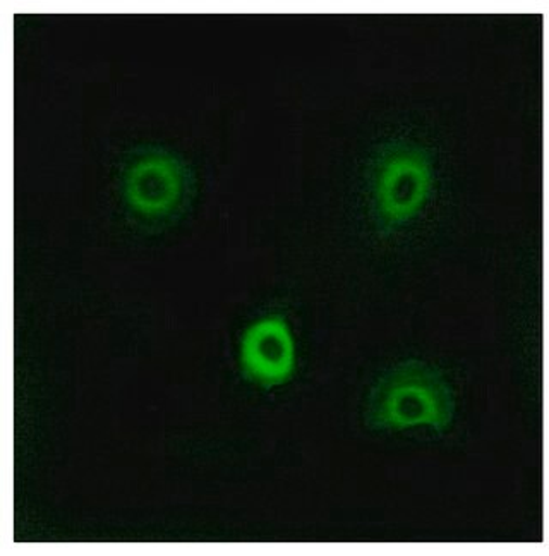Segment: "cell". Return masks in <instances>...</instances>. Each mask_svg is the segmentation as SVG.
<instances>
[{"instance_id":"obj_1","label":"cell","mask_w":549,"mask_h":556,"mask_svg":"<svg viewBox=\"0 0 549 556\" xmlns=\"http://www.w3.org/2000/svg\"><path fill=\"white\" fill-rule=\"evenodd\" d=\"M454 417L450 384L422 361H406L383 375L369 395L366 422L376 431L447 430Z\"/></svg>"},{"instance_id":"obj_2","label":"cell","mask_w":549,"mask_h":556,"mask_svg":"<svg viewBox=\"0 0 549 556\" xmlns=\"http://www.w3.org/2000/svg\"><path fill=\"white\" fill-rule=\"evenodd\" d=\"M120 194L136 220L164 226L188 206L193 197V176L179 156L150 148L124 165Z\"/></svg>"},{"instance_id":"obj_3","label":"cell","mask_w":549,"mask_h":556,"mask_svg":"<svg viewBox=\"0 0 549 556\" xmlns=\"http://www.w3.org/2000/svg\"><path fill=\"white\" fill-rule=\"evenodd\" d=\"M433 170L430 156L412 144L390 147L373 168L371 200L382 226H404L421 212L430 198Z\"/></svg>"},{"instance_id":"obj_4","label":"cell","mask_w":549,"mask_h":556,"mask_svg":"<svg viewBox=\"0 0 549 556\" xmlns=\"http://www.w3.org/2000/svg\"><path fill=\"white\" fill-rule=\"evenodd\" d=\"M242 377L259 389H277L295 371V340L288 319L265 316L250 325L239 345Z\"/></svg>"}]
</instances>
